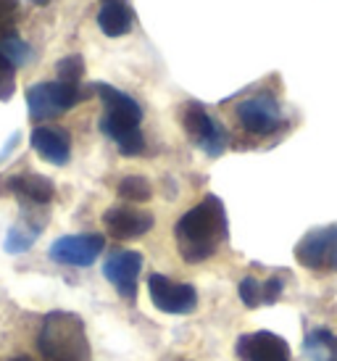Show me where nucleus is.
Returning a JSON list of instances; mask_svg holds the SVG:
<instances>
[{"mask_svg":"<svg viewBox=\"0 0 337 361\" xmlns=\"http://www.w3.org/2000/svg\"><path fill=\"white\" fill-rule=\"evenodd\" d=\"M37 235H40V227H30L27 221H19V224H13L8 230V238H6V251L8 253H24L30 251L35 240H37Z\"/></svg>","mask_w":337,"mask_h":361,"instance_id":"18","label":"nucleus"},{"mask_svg":"<svg viewBox=\"0 0 337 361\" xmlns=\"http://www.w3.org/2000/svg\"><path fill=\"white\" fill-rule=\"evenodd\" d=\"M282 288H285V282L279 280V277H269V280H256V277H245V280L240 282V298L243 303L248 306V309H258V306H269V303H274L282 295Z\"/></svg>","mask_w":337,"mask_h":361,"instance_id":"16","label":"nucleus"},{"mask_svg":"<svg viewBox=\"0 0 337 361\" xmlns=\"http://www.w3.org/2000/svg\"><path fill=\"white\" fill-rule=\"evenodd\" d=\"M19 16V0H0V30H11Z\"/></svg>","mask_w":337,"mask_h":361,"instance_id":"22","label":"nucleus"},{"mask_svg":"<svg viewBox=\"0 0 337 361\" xmlns=\"http://www.w3.org/2000/svg\"><path fill=\"white\" fill-rule=\"evenodd\" d=\"M85 101V90L80 85H69V82H37L27 90V109H30V119L45 121L53 116H61L63 111L74 109L77 103Z\"/></svg>","mask_w":337,"mask_h":361,"instance_id":"4","label":"nucleus"},{"mask_svg":"<svg viewBox=\"0 0 337 361\" xmlns=\"http://www.w3.org/2000/svg\"><path fill=\"white\" fill-rule=\"evenodd\" d=\"M92 90L100 95L106 109L100 119V132L116 142L124 156H140L145 151V137L140 132V121H142L140 103L111 85H95Z\"/></svg>","mask_w":337,"mask_h":361,"instance_id":"2","label":"nucleus"},{"mask_svg":"<svg viewBox=\"0 0 337 361\" xmlns=\"http://www.w3.org/2000/svg\"><path fill=\"white\" fill-rule=\"evenodd\" d=\"M11 361H32L30 356H16V359H11Z\"/></svg>","mask_w":337,"mask_h":361,"instance_id":"24","label":"nucleus"},{"mask_svg":"<svg viewBox=\"0 0 337 361\" xmlns=\"http://www.w3.org/2000/svg\"><path fill=\"white\" fill-rule=\"evenodd\" d=\"M240 361H290V345L274 332H250L238 341Z\"/></svg>","mask_w":337,"mask_h":361,"instance_id":"12","label":"nucleus"},{"mask_svg":"<svg viewBox=\"0 0 337 361\" xmlns=\"http://www.w3.org/2000/svg\"><path fill=\"white\" fill-rule=\"evenodd\" d=\"M177 248L188 264L211 259L221 240L227 238V214L216 195H206L198 206L182 214L174 227Z\"/></svg>","mask_w":337,"mask_h":361,"instance_id":"1","label":"nucleus"},{"mask_svg":"<svg viewBox=\"0 0 337 361\" xmlns=\"http://www.w3.org/2000/svg\"><path fill=\"white\" fill-rule=\"evenodd\" d=\"M327 361H337V356H332V359H327Z\"/></svg>","mask_w":337,"mask_h":361,"instance_id":"27","label":"nucleus"},{"mask_svg":"<svg viewBox=\"0 0 337 361\" xmlns=\"http://www.w3.org/2000/svg\"><path fill=\"white\" fill-rule=\"evenodd\" d=\"M8 32H13V30H0V37H3V35H8Z\"/></svg>","mask_w":337,"mask_h":361,"instance_id":"26","label":"nucleus"},{"mask_svg":"<svg viewBox=\"0 0 337 361\" xmlns=\"http://www.w3.org/2000/svg\"><path fill=\"white\" fill-rule=\"evenodd\" d=\"M306 353L314 361H327L337 356V338L329 330H314L306 338Z\"/></svg>","mask_w":337,"mask_h":361,"instance_id":"17","label":"nucleus"},{"mask_svg":"<svg viewBox=\"0 0 337 361\" xmlns=\"http://www.w3.org/2000/svg\"><path fill=\"white\" fill-rule=\"evenodd\" d=\"M56 71H59V82H69V85H80V80L85 77V61H82V56H66V59L59 61V66H56Z\"/></svg>","mask_w":337,"mask_h":361,"instance_id":"21","label":"nucleus"},{"mask_svg":"<svg viewBox=\"0 0 337 361\" xmlns=\"http://www.w3.org/2000/svg\"><path fill=\"white\" fill-rule=\"evenodd\" d=\"M103 224L111 238L116 240H135L153 230V216L148 211L132 209V206H114L103 214Z\"/></svg>","mask_w":337,"mask_h":361,"instance_id":"11","label":"nucleus"},{"mask_svg":"<svg viewBox=\"0 0 337 361\" xmlns=\"http://www.w3.org/2000/svg\"><path fill=\"white\" fill-rule=\"evenodd\" d=\"M13 90H16V80H13V71L0 69V101H11Z\"/></svg>","mask_w":337,"mask_h":361,"instance_id":"23","label":"nucleus"},{"mask_svg":"<svg viewBox=\"0 0 337 361\" xmlns=\"http://www.w3.org/2000/svg\"><path fill=\"white\" fill-rule=\"evenodd\" d=\"M238 121L240 127L248 132V135H258V137H266L282 127V109L274 95L269 92H258L250 95L243 103H238Z\"/></svg>","mask_w":337,"mask_h":361,"instance_id":"6","label":"nucleus"},{"mask_svg":"<svg viewBox=\"0 0 337 361\" xmlns=\"http://www.w3.org/2000/svg\"><path fill=\"white\" fill-rule=\"evenodd\" d=\"M8 190L16 192L19 198L30 203H37V206H45V203L53 201L56 195V188L48 177L42 174H35V171H24V174H16L8 180Z\"/></svg>","mask_w":337,"mask_h":361,"instance_id":"15","label":"nucleus"},{"mask_svg":"<svg viewBox=\"0 0 337 361\" xmlns=\"http://www.w3.org/2000/svg\"><path fill=\"white\" fill-rule=\"evenodd\" d=\"M150 301L164 314H190L198 306V293L188 282H174L164 274H150L148 277Z\"/></svg>","mask_w":337,"mask_h":361,"instance_id":"8","label":"nucleus"},{"mask_svg":"<svg viewBox=\"0 0 337 361\" xmlns=\"http://www.w3.org/2000/svg\"><path fill=\"white\" fill-rule=\"evenodd\" d=\"M106 248V238L103 235H63L50 245V259L56 264H66V267H90L95 264L100 253Z\"/></svg>","mask_w":337,"mask_h":361,"instance_id":"9","label":"nucleus"},{"mask_svg":"<svg viewBox=\"0 0 337 361\" xmlns=\"http://www.w3.org/2000/svg\"><path fill=\"white\" fill-rule=\"evenodd\" d=\"M182 124H185V132L188 137L206 156H221L224 148H227V135L219 127V121L211 116L209 111L198 106V103H188L185 111H182Z\"/></svg>","mask_w":337,"mask_h":361,"instance_id":"7","label":"nucleus"},{"mask_svg":"<svg viewBox=\"0 0 337 361\" xmlns=\"http://www.w3.org/2000/svg\"><path fill=\"white\" fill-rule=\"evenodd\" d=\"M140 269H142V256L137 251H114L103 264V274L106 280L116 288L124 301H135L137 298V280Z\"/></svg>","mask_w":337,"mask_h":361,"instance_id":"10","label":"nucleus"},{"mask_svg":"<svg viewBox=\"0 0 337 361\" xmlns=\"http://www.w3.org/2000/svg\"><path fill=\"white\" fill-rule=\"evenodd\" d=\"M295 259L311 271H337V224L306 232L295 245Z\"/></svg>","mask_w":337,"mask_h":361,"instance_id":"5","label":"nucleus"},{"mask_svg":"<svg viewBox=\"0 0 337 361\" xmlns=\"http://www.w3.org/2000/svg\"><path fill=\"white\" fill-rule=\"evenodd\" d=\"M0 53L13 63V69L24 66V63L32 59V48L21 40L16 32H8V35H3V37H0Z\"/></svg>","mask_w":337,"mask_h":361,"instance_id":"19","label":"nucleus"},{"mask_svg":"<svg viewBox=\"0 0 337 361\" xmlns=\"http://www.w3.org/2000/svg\"><path fill=\"white\" fill-rule=\"evenodd\" d=\"M32 3H35V6H45V3H48V0H32Z\"/></svg>","mask_w":337,"mask_h":361,"instance_id":"25","label":"nucleus"},{"mask_svg":"<svg viewBox=\"0 0 337 361\" xmlns=\"http://www.w3.org/2000/svg\"><path fill=\"white\" fill-rule=\"evenodd\" d=\"M30 142L32 148L37 151V156L45 159L48 164H53V166L69 164L71 137L66 130H61V127H37V130H32Z\"/></svg>","mask_w":337,"mask_h":361,"instance_id":"13","label":"nucleus"},{"mask_svg":"<svg viewBox=\"0 0 337 361\" xmlns=\"http://www.w3.org/2000/svg\"><path fill=\"white\" fill-rule=\"evenodd\" d=\"M103 6L98 11V27L106 37H124L132 24H135V13L124 0H100Z\"/></svg>","mask_w":337,"mask_h":361,"instance_id":"14","label":"nucleus"},{"mask_svg":"<svg viewBox=\"0 0 337 361\" xmlns=\"http://www.w3.org/2000/svg\"><path fill=\"white\" fill-rule=\"evenodd\" d=\"M150 182L145 177H137V174H132V177H124L119 182V198L129 203H142L150 198Z\"/></svg>","mask_w":337,"mask_h":361,"instance_id":"20","label":"nucleus"},{"mask_svg":"<svg viewBox=\"0 0 337 361\" xmlns=\"http://www.w3.org/2000/svg\"><path fill=\"white\" fill-rule=\"evenodd\" d=\"M37 351L45 361H92L85 322L71 311H53L45 317Z\"/></svg>","mask_w":337,"mask_h":361,"instance_id":"3","label":"nucleus"}]
</instances>
